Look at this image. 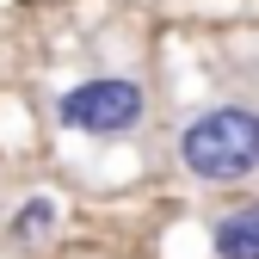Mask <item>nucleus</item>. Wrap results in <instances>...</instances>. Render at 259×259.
Segmentation results:
<instances>
[{
    "label": "nucleus",
    "instance_id": "2",
    "mask_svg": "<svg viewBox=\"0 0 259 259\" xmlns=\"http://www.w3.org/2000/svg\"><path fill=\"white\" fill-rule=\"evenodd\" d=\"M148 111V93L142 80H130V74H93V80H74L68 93L56 99V123L62 130H74V136H130V130L142 123Z\"/></svg>",
    "mask_w": 259,
    "mask_h": 259
},
{
    "label": "nucleus",
    "instance_id": "1",
    "mask_svg": "<svg viewBox=\"0 0 259 259\" xmlns=\"http://www.w3.org/2000/svg\"><path fill=\"white\" fill-rule=\"evenodd\" d=\"M179 167L198 185H235L259 167V111L253 105H210L179 130Z\"/></svg>",
    "mask_w": 259,
    "mask_h": 259
},
{
    "label": "nucleus",
    "instance_id": "4",
    "mask_svg": "<svg viewBox=\"0 0 259 259\" xmlns=\"http://www.w3.org/2000/svg\"><path fill=\"white\" fill-rule=\"evenodd\" d=\"M50 229H56V204H50V198H31V204L13 216L7 235H13V241H37V235H50Z\"/></svg>",
    "mask_w": 259,
    "mask_h": 259
},
{
    "label": "nucleus",
    "instance_id": "3",
    "mask_svg": "<svg viewBox=\"0 0 259 259\" xmlns=\"http://www.w3.org/2000/svg\"><path fill=\"white\" fill-rule=\"evenodd\" d=\"M210 253L216 259H259V204H241L210 222Z\"/></svg>",
    "mask_w": 259,
    "mask_h": 259
}]
</instances>
